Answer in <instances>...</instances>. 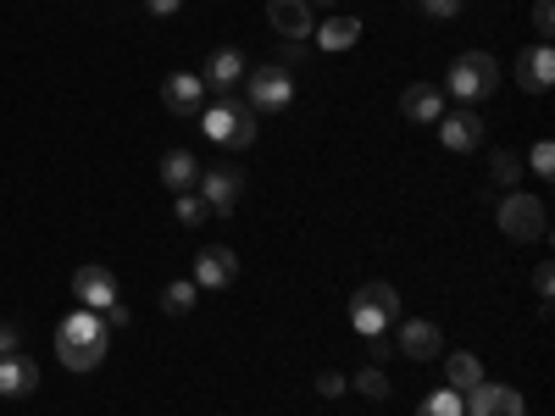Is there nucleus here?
<instances>
[{"label":"nucleus","instance_id":"10","mask_svg":"<svg viewBox=\"0 0 555 416\" xmlns=\"http://www.w3.org/2000/svg\"><path fill=\"white\" fill-rule=\"evenodd\" d=\"M73 295H78L83 311H106V306L117 300V277H112V266H78V272H73Z\"/></svg>","mask_w":555,"mask_h":416},{"label":"nucleus","instance_id":"1","mask_svg":"<svg viewBox=\"0 0 555 416\" xmlns=\"http://www.w3.org/2000/svg\"><path fill=\"white\" fill-rule=\"evenodd\" d=\"M106 344H112V334H106V322H101V311H73V316H62V328H56V361L67 366V373H95V366L106 361Z\"/></svg>","mask_w":555,"mask_h":416},{"label":"nucleus","instance_id":"34","mask_svg":"<svg viewBox=\"0 0 555 416\" xmlns=\"http://www.w3.org/2000/svg\"><path fill=\"white\" fill-rule=\"evenodd\" d=\"M178 6H183V0H145V12H151V17H172Z\"/></svg>","mask_w":555,"mask_h":416},{"label":"nucleus","instance_id":"2","mask_svg":"<svg viewBox=\"0 0 555 416\" xmlns=\"http://www.w3.org/2000/svg\"><path fill=\"white\" fill-rule=\"evenodd\" d=\"M256 112H250V101H217L211 112H201V133L206 139H217V145H228V151H250L256 145Z\"/></svg>","mask_w":555,"mask_h":416},{"label":"nucleus","instance_id":"8","mask_svg":"<svg viewBox=\"0 0 555 416\" xmlns=\"http://www.w3.org/2000/svg\"><path fill=\"white\" fill-rule=\"evenodd\" d=\"M467 400V416H528V405H522V389H512V384H478L473 394H461Z\"/></svg>","mask_w":555,"mask_h":416},{"label":"nucleus","instance_id":"18","mask_svg":"<svg viewBox=\"0 0 555 416\" xmlns=\"http://www.w3.org/2000/svg\"><path fill=\"white\" fill-rule=\"evenodd\" d=\"M267 23L284 39H306L311 34V6L306 0H267Z\"/></svg>","mask_w":555,"mask_h":416},{"label":"nucleus","instance_id":"6","mask_svg":"<svg viewBox=\"0 0 555 416\" xmlns=\"http://www.w3.org/2000/svg\"><path fill=\"white\" fill-rule=\"evenodd\" d=\"M500 234L505 239H517V245H533V239H544L550 234V217H544V200L539 195H505L500 200Z\"/></svg>","mask_w":555,"mask_h":416},{"label":"nucleus","instance_id":"24","mask_svg":"<svg viewBox=\"0 0 555 416\" xmlns=\"http://www.w3.org/2000/svg\"><path fill=\"white\" fill-rule=\"evenodd\" d=\"M416 416H467V400H461L455 389H439V394H428L423 405H416Z\"/></svg>","mask_w":555,"mask_h":416},{"label":"nucleus","instance_id":"26","mask_svg":"<svg viewBox=\"0 0 555 416\" xmlns=\"http://www.w3.org/2000/svg\"><path fill=\"white\" fill-rule=\"evenodd\" d=\"M533 295H539V306L550 311V295H555V266H550V261L533 266Z\"/></svg>","mask_w":555,"mask_h":416},{"label":"nucleus","instance_id":"30","mask_svg":"<svg viewBox=\"0 0 555 416\" xmlns=\"http://www.w3.org/2000/svg\"><path fill=\"white\" fill-rule=\"evenodd\" d=\"M555 28V0H533V34H550Z\"/></svg>","mask_w":555,"mask_h":416},{"label":"nucleus","instance_id":"3","mask_svg":"<svg viewBox=\"0 0 555 416\" xmlns=\"http://www.w3.org/2000/svg\"><path fill=\"white\" fill-rule=\"evenodd\" d=\"M494 83H500V62L489 51H467V56H455L450 73H444V89L461 101V106H473L483 95H494Z\"/></svg>","mask_w":555,"mask_h":416},{"label":"nucleus","instance_id":"27","mask_svg":"<svg viewBox=\"0 0 555 416\" xmlns=\"http://www.w3.org/2000/svg\"><path fill=\"white\" fill-rule=\"evenodd\" d=\"M528 167H533L539 178H550V172H555V145H550V139H539V145L528 151Z\"/></svg>","mask_w":555,"mask_h":416},{"label":"nucleus","instance_id":"33","mask_svg":"<svg viewBox=\"0 0 555 416\" xmlns=\"http://www.w3.org/2000/svg\"><path fill=\"white\" fill-rule=\"evenodd\" d=\"M7 355H17V328H12V322H0V361H7Z\"/></svg>","mask_w":555,"mask_h":416},{"label":"nucleus","instance_id":"5","mask_svg":"<svg viewBox=\"0 0 555 416\" xmlns=\"http://www.w3.org/2000/svg\"><path fill=\"white\" fill-rule=\"evenodd\" d=\"M245 83H250V112L256 117H272V112L295 106V73L284 62H267V67L245 73Z\"/></svg>","mask_w":555,"mask_h":416},{"label":"nucleus","instance_id":"25","mask_svg":"<svg viewBox=\"0 0 555 416\" xmlns=\"http://www.w3.org/2000/svg\"><path fill=\"white\" fill-rule=\"evenodd\" d=\"M172 211H178V222H183V227H201V222H206V217H211V211H206V200H201V195H195V190H183V195H178V206H172Z\"/></svg>","mask_w":555,"mask_h":416},{"label":"nucleus","instance_id":"32","mask_svg":"<svg viewBox=\"0 0 555 416\" xmlns=\"http://www.w3.org/2000/svg\"><path fill=\"white\" fill-rule=\"evenodd\" d=\"M423 12H428V17H455L461 0H423Z\"/></svg>","mask_w":555,"mask_h":416},{"label":"nucleus","instance_id":"13","mask_svg":"<svg viewBox=\"0 0 555 416\" xmlns=\"http://www.w3.org/2000/svg\"><path fill=\"white\" fill-rule=\"evenodd\" d=\"M439 139H444V151H478V139H483V122L473 106H461V112H444L439 117Z\"/></svg>","mask_w":555,"mask_h":416},{"label":"nucleus","instance_id":"16","mask_svg":"<svg viewBox=\"0 0 555 416\" xmlns=\"http://www.w3.org/2000/svg\"><path fill=\"white\" fill-rule=\"evenodd\" d=\"M400 112L411 122H439L444 117V89L439 83H411L405 95H400Z\"/></svg>","mask_w":555,"mask_h":416},{"label":"nucleus","instance_id":"12","mask_svg":"<svg viewBox=\"0 0 555 416\" xmlns=\"http://www.w3.org/2000/svg\"><path fill=\"white\" fill-rule=\"evenodd\" d=\"M250 73V62H245V51H234V44H222V51H211V62H206V73H201V83H211L217 95H234V83Z\"/></svg>","mask_w":555,"mask_h":416},{"label":"nucleus","instance_id":"7","mask_svg":"<svg viewBox=\"0 0 555 416\" xmlns=\"http://www.w3.org/2000/svg\"><path fill=\"white\" fill-rule=\"evenodd\" d=\"M195 190H201V200H206L211 217H228V211L240 206V195H245V178H240L234 167H206Z\"/></svg>","mask_w":555,"mask_h":416},{"label":"nucleus","instance_id":"4","mask_svg":"<svg viewBox=\"0 0 555 416\" xmlns=\"http://www.w3.org/2000/svg\"><path fill=\"white\" fill-rule=\"evenodd\" d=\"M400 316V295L395 284H361L356 300H350V328L361 339H373V334H389V322Z\"/></svg>","mask_w":555,"mask_h":416},{"label":"nucleus","instance_id":"23","mask_svg":"<svg viewBox=\"0 0 555 416\" xmlns=\"http://www.w3.org/2000/svg\"><path fill=\"white\" fill-rule=\"evenodd\" d=\"M350 389H356V394H366V400H389V378H384V366L366 361L361 373L350 378Z\"/></svg>","mask_w":555,"mask_h":416},{"label":"nucleus","instance_id":"20","mask_svg":"<svg viewBox=\"0 0 555 416\" xmlns=\"http://www.w3.org/2000/svg\"><path fill=\"white\" fill-rule=\"evenodd\" d=\"M444 378H450L455 394H473V389L483 384V366H478L473 350H455V355H444Z\"/></svg>","mask_w":555,"mask_h":416},{"label":"nucleus","instance_id":"17","mask_svg":"<svg viewBox=\"0 0 555 416\" xmlns=\"http://www.w3.org/2000/svg\"><path fill=\"white\" fill-rule=\"evenodd\" d=\"M395 344L411 355V361H434L439 355V328H434V322H423V316H416V322H400V334H395Z\"/></svg>","mask_w":555,"mask_h":416},{"label":"nucleus","instance_id":"21","mask_svg":"<svg viewBox=\"0 0 555 416\" xmlns=\"http://www.w3.org/2000/svg\"><path fill=\"white\" fill-rule=\"evenodd\" d=\"M356 39H361V17H334V23L317 28V44H322V51H350Z\"/></svg>","mask_w":555,"mask_h":416},{"label":"nucleus","instance_id":"14","mask_svg":"<svg viewBox=\"0 0 555 416\" xmlns=\"http://www.w3.org/2000/svg\"><path fill=\"white\" fill-rule=\"evenodd\" d=\"M517 78H522V89L528 95H544V89L555 83V51L539 39V44H528V51L517 56Z\"/></svg>","mask_w":555,"mask_h":416},{"label":"nucleus","instance_id":"15","mask_svg":"<svg viewBox=\"0 0 555 416\" xmlns=\"http://www.w3.org/2000/svg\"><path fill=\"white\" fill-rule=\"evenodd\" d=\"M39 389V366H34V355H7L0 361V400H23V394H34Z\"/></svg>","mask_w":555,"mask_h":416},{"label":"nucleus","instance_id":"11","mask_svg":"<svg viewBox=\"0 0 555 416\" xmlns=\"http://www.w3.org/2000/svg\"><path fill=\"white\" fill-rule=\"evenodd\" d=\"M234 277H240V256L228 245H211L195 256V289H228Z\"/></svg>","mask_w":555,"mask_h":416},{"label":"nucleus","instance_id":"22","mask_svg":"<svg viewBox=\"0 0 555 416\" xmlns=\"http://www.w3.org/2000/svg\"><path fill=\"white\" fill-rule=\"evenodd\" d=\"M195 277H172V284H167V295H162V311L167 316H190L195 311Z\"/></svg>","mask_w":555,"mask_h":416},{"label":"nucleus","instance_id":"19","mask_svg":"<svg viewBox=\"0 0 555 416\" xmlns=\"http://www.w3.org/2000/svg\"><path fill=\"white\" fill-rule=\"evenodd\" d=\"M201 172H206V167H201L190 151H167V156H162V183H167L172 195L195 190V183H201Z\"/></svg>","mask_w":555,"mask_h":416},{"label":"nucleus","instance_id":"9","mask_svg":"<svg viewBox=\"0 0 555 416\" xmlns=\"http://www.w3.org/2000/svg\"><path fill=\"white\" fill-rule=\"evenodd\" d=\"M162 101H167L172 117H201V112H206V83H201V73H167Z\"/></svg>","mask_w":555,"mask_h":416},{"label":"nucleus","instance_id":"36","mask_svg":"<svg viewBox=\"0 0 555 416\" xmlns=\"http://www.w3.org/2000/svg\"><path fill=\"white\" fill-rule=\"evenodd\" d=\"M306 6H339V0H306Z\"/></svg>","mask_w":555,"mask_h":416},{"label":"nucleus","instance_id":"28","mask_svg":"<svg viewBox=\"0 0 555 416\" xmlns=\"http://www.w3.org/2000/svg\"><path fill=\"white\" fill-rule=\"evenodd\" d=\"M494 178H500V183H517V178H522V161H517L512 151H494Z\"/></svg>","mask_w":555,"mask_h":416},{"label":"nucleus","instance_id":"35","mask_svg":"<svg viewBox=\"0 0 555 416\" xmlns=\"http://www.w3.org/2000/svg\"><path fill=\"white\" fill-rule=\"evenodd\" d=\"M366 355H373V366L389 355V344H384V334H373V339H366Z\"/></svg>","mask_w":555,"mask_h":416},{"label":"nucleus","instance_id":"31","mask_svg":"<svg viewBox=\"0 0 555 416\" xmlns=\"http://www.w3.org/2000/svg\"><path fill=\"white\" fill-rule=\"evenodd\" d=\"M101 322H106V334H117V328H128V306H122V300H112V306L101 311Z\"/></svg>","mask_w":555,"mask_h":416},{"label":"nucleus","instance_id":"29","mask_svg":"<svg viewBox=\"0 0 555 416\" xmlns=\"http://www.w3.org/2000/svg\"><path fill=\"white\" fill-rule=\"evenodd\" d=\"M345 389H350V378H339V373H322V378H317V394H322V400H339Z\"/></svg>","mask_w":555,"mask_h":416}]
</instances>
